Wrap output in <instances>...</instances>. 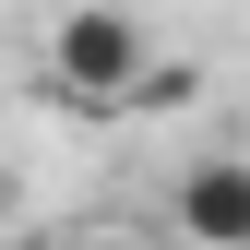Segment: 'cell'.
<instances>
[{
    "mask_svg": "<svg viewBox=\"0 0 250 250\" xmlns=\"http://www.w3.org/2000/svg\"><path fill=\"white\" fill-rule=\"evenodd\" d=\"M143 72H155V48H143V24L119 12V0H72V12L48 24V83L72 107H131Z\"/></svg>",
    "mask_w": 250,
    "mask_h": 250,
    "instance_id": "obj_1",
    "label": "cell"
},
{
    "mask_svg": "<svg viewBox=\"0 0 250 250\" xmlns=\"http://www.w3.org/2000/svg\"><path fill=\"white\" fill-rule=\"evenodd\" d=\"M179 238L250 250V155H203V167H179Z\"/></svg>",
    "mask_w": 250,
    "mask_h": 250,
    "instance_id": "obj_2",
    "label": "cell"
},
{
    "mask_svg": "<svg viewBox=\"0 0 250 250\" xmlns=\"http://www.w3.org/2000/svg\"><path fill=\"white\" fill-rule=\"evenodd\" d=\"M131 107H191V60H155V72H143V96Z\"/></svg>",
    "mask_w": 250,
    "mask_h": 250,
    "instance_id": "obj_3",
    "label": "cell"
},
{
    "mask_svg": "<svg viewBox=\"0 0 250 250\" xmlns=\"http://www.w3.org/2000/svg\"><path fill=\"white\" fill-rule=\"evenodd\" d=\"M60 250H143V238H119V227H96V238H60Z\"/></svg>",
    "mask_w": 250,
    "mask_h": 250,
    "instance_id": "obj_4",
    "label": "cell"
},
{
    "mask_svg": "<svg viewBox=\"0 0 250 250\" xmlns=\"http://www.w3.org/2000/svg\"><path fill=\"white\" fill-rule=\"evenodd\" d=\"M12 250H60V238H12Z\"/></svg>",
    "mask_w": 250,
    "mask_h": 250,
    "instance_id": "obj_5",
    "label": "cell"
}]
</instances>
